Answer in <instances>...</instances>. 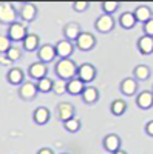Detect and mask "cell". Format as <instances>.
Listing matches in <instances>:
<instances>
[{"label":"cell","mask_w":153,"mask_h":154,"mask_svg":"<svg viewBox=\"0 0 153 154\" xmlns=\"http://www.w3.org/2000/svg\"><path fill=\"white\" fill-rule=\"evenodd\" d=\"M78 69L79 66L71 59H59L54 65V72L57 75V79L67 80V82L78 77Z\"/></svg>","instance_id":"cell-1"},{"label":"cell","mask_w":153,"mask_h":154,"mask_svg":"<svg viewBox=\"0 0 153 154\" xmlns=\"http://www.w3.org/2000/svg\"><path fill=\"white\" fill-rule=\"evenodd\" d=\"M19 22V9L8 2H0V23L11 26L12 23Z\"/></svg>","instance_id":"cell-2"},{"label":"cell","mask_w":153,"mask_h":154,"mask_svg":"<svg viewBox=\"0 0 153 154\" xmlns=\"http://www.w3.org/2000/svg\"><path fill=\"white\" fill-rule=\"evenodd\" d=\"M28 28H27V25L22 23V22H16V23H12L11 26H8V32L6 35L9 37V40L11 42H23L25 38H27L28 35Z\"/></svg>","instance_id":"cell-3"},{"label":"cell","mask_w":153,"mask_h":154,"mask_svg":"<svg viewBox=\"0 0 153 154\" xmlns=\"http://www.w3.org/2000/svg\"><path fill=\"white\" fill-rule=\"evenodd\" d=\"M74 45H76V48H78V49L85 51V53H87V51H91L93 48H96L97 38H96V35L91 34V32L82 31V34L79 35V38L74 42Z\"/></svg>","instance_id":"cell-4"},{"label":"cell","mask_w":153,"mask_h":154,"mask_svg":"<svg viewBox=\"0 0 153 154\" xmlns=\"http://www.w3.org/2000/svg\"><path fill=\"white\" fill-rule=\"evenodd\" d=\"M116 26V20L113 19V16H108V14H100L96 22H94V28L97 32H102V34H108L114 29Z\"/></svg>","instance_id":"cell-5"},{"label":"cell","mask_w":153,"mask_h":154,"mask_svg":"<svg viewBox=\"0 0 153 154\" xmlns=\"http://www.w3.org/2000/svg\"><path fill=\"white\" fill-rule=\"evenodd\" d=\"M28 75L33 82H39L45 77H48V66L46 63H42V62H34L28 66Z\"/></svg>","instance_id":"cell-6"},{"label":"cell","mask_w":153,"mask_h":154,"mask_svg":"<svg viewBox=\"0 0 153 154\" xmlns=\"http://www.w3.org/2000/svg\"><path fill=\"white\" fill-rule=\"evenodd\" d=\"M37 93H39V89H37V85L36 82L33 80H28V82H23L20 86H19V97L22 100H27V102H31L37 97Z\"/></svg>","instance_id":"cell-7"},{"label":"cell","mask_w":153,"mask_h":154,"mask_svg":"<svg viewBox=\"0 0 153 154\" xmlns=\"http://www.w3.org/2000/svg\"><path fill=\"white\" fill-rule=\"evenodd\" d=\"M97 75V69L91 63H82L78 69V77L84 83H91Z\"/></svg>","instance_id":"cell-8"},{"label":"cell","mask_w":153,"mask_h":154,"mask_svg":"<svg viewBox=\"0 0 153 154\" xmlns=\"http://www.w3.org/2000/svg\"><path fill=\"white\" fill-rule=\"evenodd\" d=\"M19 17L22 22H34L36 17H37V6L31 2H25L20 5V9H19Z\"/></svg>","instance_id":"cell-9"},{"label":"cell","mask_w":153,"mask_h":154,"mask_svg":"<svg viewBox=\"0 0 153 154\" xmlns=\"http://www.w3.org/2000/svg\"><path fill=\"white\" fill-rule=\"evenodd\" d=\"M54 48H56V54H57L59 59H70L74 53L76 45L73 42L67 40V38H62V40H59L54 45Z\"/></svg>","instance_id":"cell-10"},{"label":"cell","mask_w":153,"mask_h":154,"mask_svg":"<svg viewBox=\"0 0 153 154\" xmlns=\"http://www.w3.org/2000/svg\"><path fill=\"white\" fill-rule=\"evenodd\" d=\"M56 57H57L56 48L51 43L42 45L39 48V51H37V59H39V62H42V63H51V62L56 60Z\"/></svg>","instance_id":"cell-11"},{"label":"cell","mask_w":153,"mask_h":154,"mask_svg":"<svg viewBox=\"0 0 153 154\" xmlns=\"http://www.w3.org/2000/svg\"><path fill=\"white\" fill-rule=\"evenodd\" d=\"M121 143H122V140L118 134H114V133H110L107 134L104 139H102V146H104V149L110 154L113 152H116L121 149Z\"/></svg>","instance_id":"cell-12"},{"label":"cell","mask_w":153,"mask_h":154,"mask_svg":"<svg viewBox=\"0 0 153 154\" xmlns=\"http://www.w3.org/2000/svg\"><path fill=\"white\" fill-rule=\"evenodd\" d=\"M119 91L124 94V96H135L138 93V80L135 77H125L122 79V82L119 83Z\"/></svg>","instance_id":"cell-13"},{"label":"cell","mask_w":153,"mask_h":154,"mask_svg":"<svg viewBox=\"0 0 153 154\" xmlns=\"http://www.w3.org/2000/svg\"><path fill=\"white\" fill-rule=\"evenodd\" d=\"M81 34H82V29L79 26V23H76V22H70L63 26V38H67V40L73 43L78 40Z\"/></svg>","instance_id":"cell-14"},{"label":"cell","mask_w":153,"mask_h":154,"mask_svg":"<svg viewBox=\"0 0 153 154\" xmlns=\"http://www.w3.org/2000/svg\"><path fill=\"white\" fill-rule=\"evenodd\" d=\"M74 114H76L74 106L71 103H68V102H60L57 105V117H59V120H62V123L67 120H71L74 117Z\"/></svg>","instance_id":"cell-15"},{"label":"cell","mask_w":153,"mask_h":154,"mask_svg":"<svg viewBox=\"0 0 153 154\" xmlns=\"http://www.w3.org/2000/svg\"><path fill=\"white\" fill-rule=\"evenodd\" d=\"M133 14H135L136 22L144 25V23H147L148 20L153 19V9H150V6H147V5H139V6L135 8Z\"/></svg>","instance_id":"cell-16"},{"label":"cell","mask_w":153,"mask_h":154,"mask_svg":"<svg viewBox=\"0 0 153 154\" xmlns=\"http://www.w3.org/2000/svg\"><path fill=\"white\" fill-rule=\"evenodd\" d=\"M136 46H138V51H139L142 56H150V54H153V37L145 35V34L141 35V37L138 38Z\"/></svg>","instance_id":"cell-17"},{"label":"cell","mask_w":153,"mask_h":154,"mask_svg":"<svg viewBox=\"0 0 153 154\" xmlns=\"http://www.w3.org/2000/svg\"><path fill=\"white\" fill-rule=\"evenodd\" d=\"M40 38L37 34H28L27 38L22 42V49L27 51V53H34V51H39L40 48Z\"/></svg>","instance_id":"cell-18"},{"label":"cell","mask_w":153,"mask_h":154,"mask_svg":"<svg viewBox=\"0 0 153 154\" xmlns=\"http://www.w3.org/2000/svg\"><path fill=\"white\" fill-rule=\"evenodd\" d=\"M136 105L141 109H150L153 106V91H141L136 96Z\"/></svg>","instance_id":"cell-19"},{"label":"cell","mask_w":153,"mask_h":154,"mask_svg":"<svg viewBox=\"0 0 153 154\" xmlns=\"http://www.w3.org/2000/svg\"><path fill=\"white\" fill-rule=\"evenodd\" d=\"M49 117H51V112L46 106H37L33 112V120L37 125H46L49 122Z\"/></svg>","instance_id":"cell-20"},{"label":"cell","mask_w":153,"mask_h":154,"mask_svg":"<svg viewBox=\"0 0 153 154\" xmlns=\"http://www.w3.org/2000/svg\"><path fill=\"white\" fill-rule=\"evenodd\" d=\"M6 80L11 83V85H16V86H20L23 82H25V74L20 68L14 66L11 68L8 72H6Z\"/></svg>","instance_id":"cell-21"},{"label":"cell","mask_w":153,"mask_h":154,"mask_svg":"<svg viewBox=\"0 0 153 154\" xmlns=\"http://www.w3.org/2000/svg\"><path fill=\"white\" fill-rule=\"evenodd\" d=\"M85 83L79 79V77H74V79L68 80L67 82V93L71 94V96H79L84 93V89H85Z\"/></svg>","instance_id":"cell-22"},{"label":"cell","mask_w":153,"mask_h":154,"mask_svg":"<svg viewBox=\"0 0 153 154\" xmlns=\"http://www.w3.org/2000/svg\"><path fill=\"white\" fill-rule=\"evenodd\" d=\"M82 96V100H84V103L87 105H93L96 103V102L99 100V89L96 86H85L84 89V93L81 94Z\"/></svg>","instance_id":"cell-23"},{"label":"cell","mask_w":153,"mask_h":154,"mask_svg":"<svg viewBox=\"0 0 153 154\" xmlns=\"http://www.w3.org/2000/svg\"><path fill=\"white\" fill-rule=\"evenodd\" d=\"M136 19H135V14L132 11H125L119 16V25L124 28V29H133L136 26Z\"/></svg>","instance_id":"cell-24"},{"label":"cell","mask_w":153,"mask_h":154,"mask_svg":"<svg viewBox=\"0 0 153 154\" xmlns=\"http://www.w3.org/2000/svg\"><path fill=\"white\" fill-rule=\"evenodd\" d=\"M133 74H135V79H136L138 82H144V80H148V79H150L151 69H150V66L141 63V65H136V66H135Z\"/></svg>","instance_id":"cell-25"},{"label":"cell","mask_w":153,"mask_h":154,"mask_svg":"<svg viewBox=\"0 0 153 154\" xmlns=\"http://www.w3.org/2000/svg\"><path fill=\"white\" fill-rule=\"evenodd\" d=\"M110 111H111L113 116H116V117H121V116H124L125 111H127V103H125V100H124V99H116V100H113L111 105H110Z\"/></svg>","instance_id":"cell-26"},{"label":"cell","mask_w":153,"mask_h":154,"mask_svg":"<svg viewBox=\"0 0 153 154\" xmlns=\"http://www.w3.org/2000/svg\"><path fill=\"white\" fill-rule=\"evenodd\" d=\"M100 8H102V14L113 16L114 12L121 8V3L116 2V0H108V2H102L100 3Z\"/></svg>","instance_id":"cell-27"},{"label":"cell","mask_w":153,"mask_h":154,"mask_svg":"<svg viewBox=\"0 0 153 154\" xmlns=\"http://www.w3.org/2000/svg\"><path fill=\"white\" fill-rule=\"evenodd\" d=\"M37 85V89L39 93H53V86H54V80L49 79V77H45V79L36 82Z\"/></svg>","instance_id":"cell-28"},{"label":"cell","mask_w":153,"mask_h":154,"mask_svg":"<svg viewBox=\"0 0 153 154\" xmlns=\"http://www.w3.org/2000/svg\"><path fill=\"white\" fill-rule=\"evenodd\" d=\"M5 56H6V59H8L9 62H17V60H20L22 56H23V49H22L20 46H14V45H12V46L8 49V53H6Z\"/></svg>","instance_id":"cell-29"},{"label":"cell","mask_w":153,"mask_h":154,"mask_svg":"<svg viewBox=\"0 0 153 154\" xmlns=\"http://www.w3.org/2000/svg\"><path fill=\"white\" fill-rule=\"evenodd\" d=\"M81 126H82V123H81V120L78 117H73L71 120L63 122V128H65L68 133H78L81 130Z\"/></svg>","instance_id":"cell-30"},{"label":"cell","mask_w":153,"mask_h":154,"mask_svg":"<svg viewBox=\"0 0 153 154\" xmlns=\"http://www.w3.org/2000/svg\"><path fill=\"white\" fill-rule=\"evenodd\" d=\"M53 93H54V94H57V96L65 94V93H67V80H62V79H57V80H54Z\"/></svg>","instance_id":"cell-31"},{"label":"cell","mask_w":153,"mask_h":154,"mask_svg":"<svg viewBox=\"0 0 153 154\" xmlns=\"http://www.w3.org/2000/svg\"><path fill=\"white\" fill-rule=\"evenodd\" d=\"M12 46V42L6 34H0V54H6L8 49Z\"/></svg>","instance_id":"cell-32"},{"label":"cell","mask_w":153,"mask_h":154,"mask_svg":"<svg viewBox=\"0 0 153 154\" xmlns=\"http://www.w3.org/2000/svg\"><path fill=\"white\" fill-rule=\"evenodd\" d=\"M71 8L76 12H85L88 8H90V3H88V2H73L71 3Z\"/></svg>","instance_id":"cell-33"},{"label":"cell","mask_w":153,"mask_h":154,"mask_svg":"<svg viewBox=\"0 0 153 154\" xmlns=\"http://www.w3.org/2000/svg\"><path fill=\"white\" fill-rule=\"evenodd\" d=\"M142 31H144V34H145V35L153 37V19H151V20H148L147 23H144V25H142Z\"/></svg>","instance_id":"cell-34"},{"label":"cell","mask_w":153,"mask_h":154,"mask_svg":"<svg viewBox=\"0 0 153 154\" xmlns=\"http://www.w3.org/2000/svg\"><path fill=\"white\" fill-rule=\"evenodd\" d=\"M145 133H147V136L153 137V120H150V122L145 123Z\"/></svg>","instance_id":"cell-35"},{"label":"cell","mask_w":153,"mask_h":154,"mask_svg":"<svg viewBox=\"0 0 153 154\" xmlns=\"http://www.w3.org/2000/svg\"><path fill=\"white\" fill-rule=\"evenodd\" d=\"M37 154H54V151L51 148H40L39 151H37Z\"/></svg>","instance_id":"cell-36"},{"label":"cell","mask_w":153,"mask_h":154,"mask_svg":"<svg viewBox=\"0 0 153 154\" xmlns=\"http://www.w3.org/2000/svg\"><path fill=\"white\" fill-rule=\"evenodd\" d=\"M0 63H2V65H9V63H12V62H9V60L6 59V56L3 54L2 57H0Z\"/></svg>","instance_id":"cell-37"},{"label":"cell","mask_w":153,"mask_h":154,"mask_svg":"<svg viewBox=\"0 0 153 154\" xmlns=\"http://www.w3.org/2000/svg\"><path fill=\"white\" fill-rule=\"evenodd\" d=\"M113 154H127L124 149H119V151H116V152H113Z\"/></svg>","instance_id":"cell-38"},{"label":"cell","mask_w":153,"mask_h":154,"mask_svg":"<svg viewBox=\"0 0 153 154\" xmlns=\"http://www.w3.org/2000/svg\"><path fill=\"white\" fill-rule=\"evenodd\" d=\"M60 154H67V152H60Z\"/></svg>","instance_id":"cell-39"},{"label":"cell","mask_w":153,"mask_h":154,"mask_svg":"<svg viewBox=\"0 0 153 154\" xmlns=\"http://www.w3.org/2000/svg\"><path fill=\"white\" fill-rule=\"evenodd\" d=\"M151 91H153V89H151Z\"/></svg>","instance_id":"cell-40"}]
</instances>
